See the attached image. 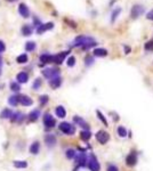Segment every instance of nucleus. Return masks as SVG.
Returning a JSON list of instances; mask_svg holds the SVG:
<instances>
[{
    "label": "nucleus",
    "mask_w": 153,
    "mask_h": 171,
    "mask_svg": "<svg viewBox=\"0 0 153 171\" xmlns=\"http://www.w3.org/2000/svg\"><path fill=\"white\" fill-rule=\"evenodd\" d=\"M74 47H82L84 49H89L94 46H96V41L93 39L92 37H87V36H79L74 39L73 42Z\"/></svg>",
    "instance_id": "nucleus-1"
},
{
    "label": "nucleus",
    "mask_w": 153,
    "mask_h": 171,
    "mask_svg": "<svg viewBox=\"0 0 153 171\" xmlns=\"http://www.w3.org/2000/svg\"><path fill=\"white\" fill-rule=\"evenodd\" d=\"M58 128H59L61 131L64 132L65 135H73V133L75 132L74 126H72L69 122H62V123H59Z\"/></svg>",
    "instance_id": "nucleus-2"
},
{
    "label": "nucleus",
    "mask_w": 153,
    "mask_h": 171,
    "mask_svg": "<svg viewBox=\"0 0 153 171\" xmlns=\"http://www.w3.org/2000/svg\"><path fill=\"white\" fill-rule=\"evenodd\" d=\"M42 74L45 78L47 79H54L56 77H59V71L57 68H53V67H49V68H45L42 71Z\"/></svg>",
    "instance_id": "nucleus-3"
},
{
    "label": "nucleus",
    "mask_w": 153,
    "mask_h": 171,
    "mask_svg": "<svg viewBox=\"0 0 153 171\" xmlns=\"http://www.w3.org/2000/svg\"><path fill=\"white\" fill-rule=\"evenodd\" d=\"M96 139H97L98 143H101V144L104 145L109 142V139H110V135H109V132L104 131V130H99V131L96 133Z\"/></svg>",
    "instance_id": "nucleus-4"
},
{
    "label": "nucleus",
    "mask_w": 153,
    "mask_h": 171,
    "mask_svg": "<svg viewBox=\"0 0 153 171\" xmlns=\"http://www.w3.org/2000/svg\"><path fill=\"white\" fill-rule=\"evenodd\" d=\"M88 168H89L92 171H99L101 170V165H99V163H98L97 158H95L93 154L90 155L89 161H88Z\"/></svg>",
    "instance_id": "nucleus-5"
},
{
    "label": "nucleus",
    "mask_w": 153,
    "mask_h": 171,
    "mask_svg": "<svg viewBox=\"0 0 153 171\" xmlns=\"http://www.w3.org/2000/svg\"><path fill=\"white\" fill-rule=\"evenodd\" d=\"M143 13H144V7L140 6V5H135V6L131 7V10H130V17H131V18H137V17L140 16Z\"/></svg>",
    "instance_id": "nucleus-6"
},
{
    "label": "nucleus",
    "mask_w": 153,
    "mask_h": 171,
    "mask_svg": "<svg viewBox=\"0 0 153 171\" xmlns=\"http://www.w3.org/2000/svg\"><path fill=\"white\" fill-rule=\"evenodd\" d=\"M68 55H69V52H62V53L57 54V55H53V62H52V63L62 64Z\"/></svg>",
    "instance_id": "nucleus-7"
},
{
    "label": "nucleus",
    "mask_w": 153,
    "mask_h": 171,
    "mask_svg": "<svg viewBox=\"0 0 153 171\" xmlns=\"http://www.w3.org/2000/svg\"><path fill=\"white\" fill-rule=\"evenodd\" d=\"M43 123H45V126H46V128H53V127H55L56 124V121L55 119L53 118L50 114H45V117H43Z\"/></svg>",
    "instance_id": "nucleus-8"
},
{
    "label": "nucleus",
    "mask_w": 153,
    "mask_h": 171,
    "mask_svg": "<svg viewBox=\"0 0 153 171\" xmlns=\"http://www.w3.org/2000/svg\"><path fill=\"white\" fill-rule=\"evenodd\" d=\"M136 163H137V155H136V153L133 152L126 158V164L128 167H134Z\"/></svg>",
    "instance_id": "nucleus-9"
},
{
    "label": "nucleus",
    "mask_w": 153,
    "mask_h": 171,
    "mask_svg": "<svg viewBox=\"0 0 153 171\" xmlns=\"http://www.w3.org/2000/svg\"><path fill=\"white\" fill-rule=\"evenodd\" d=\"M54 27V23L49 22V23H46V24H40L39 27H37V33L38 34H42L43 32L48 31V30H52Z\"/></svg>",
    "instance_id": "nucleus-10"
},
{
    "label": "nucleus",
    "mask_w": 153,
    "mask_h": 171,
    "mask_svg": "<svg viewBox=\"0 0 153 171\" xmlns=\"http://www.w3.org/2000/svg\"><path fill=\"white\" fill-rule=\"evenodd\" d=\"M18 103H21L23 106H30L33 104V101L27 95H21L18 96Z\"/></svg>",
    "instance_id": "nucleus-11"
},
{
    "label": "nucleus",
    "mask_w": 153,
    "mask_h": 171,
    "mask_svg": "<svg viewBox=\"0 0 153 171\" xmlns=\"http://www.w3.org/2000/svg\"><path fill=\"white\" fill-rule=\"evenodd\" d=\"M73 121L77 123V126H79V127H81V128H84L85 130H89V126H88V123L85 121L82 118H80V117H74L73 118Z\"/></svg>",
    "instance_id": "nucleus-12"
},
{
    "label": "nucleus",
    "mask_w": 153,
    "mask_h": 171,
    "mask_svg": "<svg viewBox=\"0 0 153 171\" xmlns=\"http://www.w3.org/2000/svg\"><path fill=\"white\" fill-rule=\"evenodd\" d=\"M18 13L21 14V16H22V17H24V18H27V17L30 16L29 8H28V6H27L25 3H20V6H18Z\"/></svg>",
    "instance_id": "nucleus-13"
},
{
    "label": "nucleus",
    "mask_w": 153,
    "mask_h": 171,
    "mask_svg": "<svg viewBox=\"0 0 153 171\" xmlns=\"http://www.w3.org/2000/svg\"><path fill=\"white\" fill-rule=\"evenodd\" d=\"M61 83H62L61 77H56V78H54V79L49 80V84H50V87H52L53 89H57V88L61 86Z\"/></svg>",
    "instance_id": "nucleus-14"
},
{
    "label": "nucleus",
    "mask_w": 153,
    "mask_h": 171,
    "mask_svg": "<svg viewBox=\"0 0 153 171\" xmlns=\"http://www.w3.org/2000/svg\"><path fill=\"white\" fill-rule=\"evenodd\" d=\"M45 142H46V144L48 147H53L54 145L56 144V138L54 135H47L46 137H45Z\"/></svg>",
    "instance_id": "nucleus-15"
},
{
    "label": "nucleus",
    "mask_w": 153,
    "mask_h": 171,
    "mask_svg": "<svg viewBox=\"0 0 153 171\" xmlns=\"http://www.w3.org/2000/svg\"><path fill=\"white\" fill-rule=\"evenodd\" d=\"M16 79H17V82H18V83H25L29 79V75L25 72H21V73L17 74Z\"/></svg>",
    "instance_id": "nucleus-16"
},
{
    "label": "nucleus",
    "mask_w": 153,
    "mask_h": 171,
    "mask_svg": "<svg viewBox=\"0 0 153 171\" xmlns=\"http://www.w3.org/2000/svg\"><path fill=\"white\" fill-rule=\"evenodd\" d=\"M55 112H56V115L61 119L65 118V115H66V111H65V108L63 106H57Z\"/></svg>",
    "instance_id": "nucleus-17"
},
{
    "label": "nucleus",
    "mask_w": 153,
    "mask_h": 171,
    "mask_svg": "<svg viewBox=\"0 0 153 171\" xmlns=\"http://www.w3.org/2000/svg\"><path fill=\"white\" fill-rule=\"evenodd\" d=\"M40 117V111L39 110H34L29 114V120L30 121H37Z\"/></svg>",
    "instance_id": "nucleus-18"
},
{
    "label": "nucleus",
    "mask_w": 153,
    "mask_h": 171,
    "mask_svg": "<svg viewBox=\"0 0 153 171\" xmlns=\"http://www.w3.org/2000/svg\"><path fill=\"white\" fill-rule=\"evenodd\" d=\"M40 61H41L43 64H46V63H52V62H53V55L43 54V55L40 56Z\"/></svg>",
    "instance_id": "nucleus-19"
},
{
    "label": "nucleus",
    "mask_w": 153,
    "mask_h": 171,
    "mask_svg": "<svg viewBox=\"0 0 153 171\" xmlns=\"http://www.w3.org/2000/svg\"><path fill=\"white\" fill-rule=\"evenodd\" d=\"M39 149H40V144L38 142H34L30 146V153H32V154H38Z\"/></svg>",
    "instance_id": "nucleus-20"
},
{
    "label": "nucleus",
    "mask_w": 153,
    "mask_h": 171,
    "mask_svg": "<svg viewBox=\"0 0 153 171\" xmlns=\"http://www.w3.org/2000/svg\"><path fill=\"white\" fill-rule=\"evenodd\" d=\"M106 55H108V52L104 48H96L94 50V56H96V57H104Z\"/></svg>",
    "instance_id": "nucleus-21"
},
{
    "label": "nucleus",
    "mask_w": 153,
    "mask_h": 171,
    "mask_svg": "<svg viewBox=\"0 0 153 171\" xmlns=\"http://www.w3.org/2000/svg\"><path fill=\"white\" fill-rule=\"evenodd\" d=\"M86 161H87V158H86V155H85L84 153H80V154L77 156V162H78V164L81 165V167H85V165H86Z\"/></svg>",
    "instance_id": "nucleus-22"
},
{
    "label": "nucleus",
    "mask_w": 153,
    "mask_h": 171,
    "mask_svg": "<svg viewBox=\"0 0 153 171\" xmlns=\"http://www.w3.org/2000/svg\"><path fill=\"white\" fill-rule=\"evenodd\" d=\"M90 137H92V133L89 130H84V131L80 132V138L85 140V142H87V140H89L90 139Z\"/></svg>",
    "instance_id": "nucleus-23"
},
{
    "label": "nucleus",
    "mask_w": 153,
    "mask_h": 171,
    "mask_svg": "<svg viewBox=\"0 0 153 171\" xmlns=\"http://www.w3.org/2000/svg\"><path fill=\"white\" fill-rule=\"evenodd\" d=\"M23 119H24V115L22 113H18V112L12 115V121L13 122H22Z\"/></svg>",
    "instance_id": "nucleus-24"
},
{
    "label": "nucleus",
    "mask_w": 153,
    "mask_h": 171,
    "mask_svg": "<svg viewBox=\"0 0 153 171\" xmlns=\"http://www.w3.org/2000/svg\"><path fill=\"white\" fill-rule=\"evenodd\" d=\"M12 115H13V112H12L10 110H8V108L3 110V111L0 113V117L2 119H9V118H12Z\"/></svg>",
    "instance_id": "nucleus-25"
},
{
    "label": "nucleus",
    "mask_w": 153,
    "mask_h": 171,
    "mask_svg": "<svg viewBox=\"0 0 153 171\" xmlns=\"http://www.w3.org/2000/svg\"><path fill=\"white\" fill-rule=\"evenodd\" d=\"M16 62L20 63V64H24V63H27V62H28V55H27V54H22V55H20V56L16 58Z\"/></svg>",
    "instance_id": "nucleus-26"
},
{
    "label": "nucleus",
    "mask_w": 153,
    "mask_h": 171,
    "mask_svg": "<svg viewBox=\"0 0 153 171\" xmlns=\"http://www.w3.org/2000/svg\"><path fill=\"white\" fill-rule=\"evenodd\" d=\"M22 34L23 36H31L32 34V27L30 25H24L22 27Z\"/></svg>",
    "instance_id": "nucleus-27"
},
{
    "label": "nucleus",
    "mask_w": 153,
    "mask_h": 171,
    "mask_svg": "<svg viewBox=\"0 0 153 171\" xmlns=\"http://www.w3.org/2000/svg\"><path fill=\"white\" fill-rule=\"evenodd\" d=\"M8 103H9V105L12 106H16L18 104V96H10L9 98H8Z\"/></svg>",
    "instance_id": "nucleus-28"
},
{
    "label": "nucleus",
    "mask_w": 153,
    "mask_h": 171,
    "mask_svg": "<svg viewBox=\"0 0 153 171\" xmlns=\"http://www.w3.org/2000/svg\"><path fill=\"white\" fill-rule=\"evenodd\" d=\"M36 49V43L33 41H29L25 45V50L27 52H33Z\"/></svg>",
    "instance_id": "nucleus-29"
},
{
    "label": "nucleus",
    "mask_w": 153,
    "mask_h": 171,
    "mask_svg": "<svg viewBox=\"0 0 153 171\" xmlns=\"http://www.w3.org/2000/svg\"><path fill=\"white\" fill-rule=\"evenodd\" d=\"M14 167L15 168H27L28 163L25 161H14Z\"/></svg>",
    "instance_id": "nucleus-30"
},
{
    "label": "nucleus",
    "mask_w": 153,
    "mask_h": 171,
    "mask_svg": "<svg viewBox=\"0 0 153 171\" xmlns=\"http://www.w3.org/2000/svg\"><path fill=\"white\" fill-rule=\"evenodd\" d=\"M121 13V8L120 7H117L113 12H112V16H111V21L112 22H114L115 20H117V17H118V15Z\"/></svg>",
    "instance_id": "nucleus-31"
},
{
    "label": "nucleus",
    "mask_w": 153,
    "mask_h": 171,
    "mask_svg": "<svg viewBox=\"0 0 153 171\" xmlns=\"http://www.w3.org/2000/svg\"><path fill=\"white\" fill-rule=\"evenodd\" d=\"M118 135L120 136V137H122V138H125L126 136H127V130H126L125 127H122V126H120V127H118Z\"/></svg>",
    "instance_id": "nucleus-32"
},
{
    "label": "nucleus",
    "mask_w": 153,
    "mask_h": 171,
    "mask_svg": "<svg viewBox=\"0 0 153 171\" xmlns=\"http://www.w3.org/2000/svg\"><path fill=\"white\" fill-rule=\"evenodd\" d=\"M10 89H12L13 91H20V89H21L20 83H18V82H12V83H10Z\"/></svg>",
    "instance_id": "nucleus-33"
},
{
    "label": "nucleus",
    "mask_w": 153,
    "mask_h": 171,
    "mask_svg": "<svg viewBox=\"0 0 153 171\" xmlns=\"http://www.w3.org/2000/svg\"><path fill=\"white\" fill-rule=\"evenodd\" d=\"M96 113H97V115H98V119H99V120H101V121H102V122H103V123H104V124L108 127V126H109V123H108L106 119L104 118V115H103V114H102L99 111H96Z\"/></svg>",
    "instance_id": "nucleus-34"
},
{
    "label": "nucleus",
    "mask_w": 153,
    "mask_h": 171,
    "mask_svg": "<svg viewBox=\"0 0 153 171\" xmlns=\"http://www.w3.org/2000/svg\"><path fill=\"white\" fill-rule=\"evenodd\" d=\"M75 156V151L74 149H72V148H70L66 151V158H73Z\"/></svg>",
    "instance_id": "nucleus-35"
},
{
    "label": "nucleus",
    "mask_w": 153,
    "mask_h": 171,
    "mask_svg": "<svg viewBox=\"0 0 153 171\" xmlns=\"http://www.w3.org/2000/svg\"><path fill=\"white\" fill-rule=\"evenodd\" d=\"M40 86H41V80H40V79H36V81L33 82V86H32V88H33L34 90H37V89H39V88H40Z\"/></svg>",
    "instance_id": "nucleus-36"
},
{
    "label": "nucleus",
    "mask_w": 153,
    "mask_h": 171,
    "mask_svg": "<svg viewBox=\"0 0 153 171\" xmlns=\"http://www.w3.org/2000/svg\"><path fill=\"white\" fill-rule=\"evenodd\" d=\"M66 64H68V66H70V67L74 66V64H75V57H73V56H71V57H69V59H68Z\"/></svg>",
    "instance_id": "nucleus-37"
},
{
    "label": "nucleus",
    "mask_w": 153,
    "mask_h": 171,
    "mask_svg": "<svg viewBox=\"0 0 153 171\" xmlns=\"http://www.w3.org/2000/svg\"><path fill=\"white\" fill-rule=\"evenodd\" d=\"M85 62H86V65H92L93 63H94V58L93 57H90V56H88V57H86V59H85Z\"/></svg>",
    "instance_id": "nucleus-38"
},
{
    "label": "nucleus",
    "mask_w": 153,
    "mask_h": 171,
    "mask_svg": "<svg viewBox=\"0 0 153 171\" xmlns=\"http://www.w3.org/2000/svg\"><path fill=\"white\" fill-rule=\"evenodd\" d=\"M39 101H40V104H41V105H45V104L48 102V96L43 95V96L40 97V99H39Z\"/></svg>",
    "instance_id": "nucleus-39"
},
{
    "label": "nucleus",
    "mask_w": 153,
    "mask_h": 171,
    "mask_svg": "<svg viewBox=\"0 0 153 171\" xmlns=\"http://www.w3.org/2000/svg\"><path fill=\"white\" fill-rule=\"evenodd\" d=\"M153 48V41H147L146 43H145V49L146 50H150V49H152Z\"/></svg>",
    "instance_id": "nucleus-40"
},
{
    "label": "nucleus",
    "mask_w": 153,
    "mask_h": 171,
    "mask_svg": "<svg viewBox=\"0 0 153 171\" xmlns=\"http://www.w3.org/2000/svg\"><path fill=\"white\" fill-rule=\"evenodd\" d=\"M106 171H119V169L115 167V165H113V164H110L109 167H108V169Z\"/></svg>",
    "instance_id": "nucleus-41"
},
{
    "label": "nucleus",
    "mask_w": 153,
    "mask_h": 171,
    "mask_svg": "<svg viewBox=\"0 0 153 171\" xmlns=\"http://www.w3.org/2000/svg\"><path fill=\"white\" fill-rule=\"evenodd\" d=\"M6 50V46H5V43L0 40V53H3Z\"/></svg>",
    "instance_id": "nucleus-42"
},
{
    "label": "nucleus",
    "mask_w": 153,
    "mask_h": 171,
    "mask_svg": "<svg viewBox=\"0 0 153 171\" xmlns=\"http://www.w3.org/2000/svg\"><path fill=\"white\" fill-rule=\"evenodd\" d=\"M146 18H147V20H151V21H153V9L152 10H150V12L147 13V15H146Z\"/></svg>",
    "instance_id": "nucleus-43"
},
{
    "label": "nucleus",
    "mask_w": 153,
    "mask_h": 171,
    "mask_svg": "<svg viewBox=\"0 0 153 171\" xmlns=\"http://www.w3.org/2000/svg\"><path fill=\"white\" fill-rule=\"evenodd\" d=\"M0 74H1V63H0Z\"/></svg>",
    "instance_id": "nucleus-44"
},
{
    "label": "nucleus",
    "mask_w": 153,
    "mask_h": 171,
    "mask_svg": "<svg viewBox=\"0 0 153 171\" xmlns=\"http://www.w3.org/2000/svg\"><path fill=\"white\" fill-rule=\"evenodd\" d=\"M8 1H12L13 2V1H16V0H8Z\"/></svg>",
    "instance_id": "nucleus-45"
},
{
    "label": "nucleus",
    "mask_w": 153,
    "mask_h": 171,
    "mask_svg": "<svg viewBox=\"0 0 153 171\" xmlns=\"http://www.w3.org/2000/svg\"><path fill=\"white\" fill-rule=\"evenodd\" d=\"M0 63H1V57H0Z\"/></svg>",
    "instance_id": "nucleus-46"
}]
</instances>
